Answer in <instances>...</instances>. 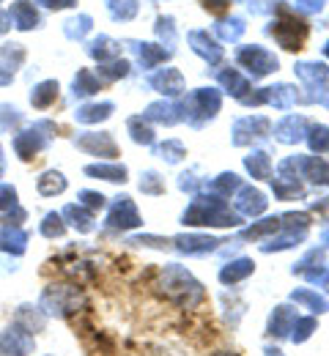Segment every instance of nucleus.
Returning <instances> with one entry per match:
<instances>
[{
  "instance_id": "obj_1",
  "label": "nucleus",
  "mask_w": 329,
  "mask_h": 356,
  "mask_svg": "<svg viewBox=\"0 0 329 356\" xmlns=\"http://www.w3.org/2000/svg\"><path fill=\"white\" fill-rule=\"evenodd\" d=\"M154 288H157L159 296H165L168 302L184 307V310H195V307H200L206 302L203 282L182 264H168V266L159 268Z\"/></svg>"
},
{
  "instance_id": "obj_2",
  "label": "nucleus",
  "mask_w": 329,
  "mask_h": 356,
  "mask_svg": "<svg viewBox=\"0 0 329 356\" xmlns=\"http://www.w3.org/2000/svg\"><path fill=\"white\" fill-rule=\"evenodd\" d=\"M182 222L189 227H236L241 217L231 211V206L220 195H200L189 203Z\"/></svg>"
},
{
  "instance_id": "obj_3",
  "label": "nucleus",
  "mask_w": 329,
  "mask_h": 356,
  "mask_svg": "<svg viewBox=\"0 0 329 356\" xmlns=\"http://www.w3.org/2000/svg\"><path fill=\"white\" fill-rule=\"evenodd\" d=\"M39 307L47 318L66 321L86 307V293L80 291V285L72 282H49L39 296Z\"/></svg>"
},
{
  "instance_id": "obj_4",
  "label": "nucleus",
  "mask_w": 329,
  "mask_h": 356,
  "mask_svg": "<svg viewBox=\"0 0 329 356\" xmlns=\"http://www.w3.org/2000/svg\"><path fill=\"white\" fill-rule=\"evenodd\" d=\"M58 127L52 121H36L31 129H22V132H14V140H11V148L17 154V159L22 162H31L36 159L45 148L49 145V140L55 137Z\"/></svg>"
},
{
  "instance_id": "obj_5",
  "label": "nucleus",
  "mask_w": 329,
  "mask_h": 356,
  "mask_svg": "<svg viewBox=\"0 0 329 356\" xmlns=\"http://www.w3.org/2000/svg\"><path fill=\"white\" fill-rule=\"evenodd\" d=\"M141 211L135 206V200L129 195H118L113 203H110V211H107V220H104V227L113 230V233H127V230H135L141 227Z\"/></svg>"
},
{
  "instance_id": "obj_6",
  "label": "nucleus",
  "mask_w": 329,
  "mask_h": 356,
  "mask_svg": "<svg viewBox=\"0 0 329 356\" xmlns=\"http://www.w3.org/2000/svg\"><path fill=\"white\" fill-rule=\"evenodd\" d=\"M36 351V337L28 334L14 321L0 332V356H31Z\"/></svg>"
},
{
  "instance_id": "obj_7",
  "label": "nucleus",
  "mask_w": 329,
  "mask_h": 356,
  "mask_svg": "<svg viewBox=\"0 0 329 356\" xmlns=\"http://www.w3.org/2000/svg\"><path fill=\"white\" fill-rule=\"evenodd\" d=\"M72 143L88 156H104V159L118 156V143L113 140L110 132H80Z\"/></svg>"
},
{
  "instance_id": "obj_8",
  "label": "nucleus",
  "mask_w": 329,
  "mask_h": 356,
  "mask_svg": "<svg viewBox=\"0 0 329 356\" xmlns=\"http://www.w3.org/2000/svg\"><path fill=\"white\" fill-rule=\"evenodd\" d=\"M28 241H31V236L22 225L8 222L6 217L0 220V252H6L11 258H19V255H25Z\"/></svg>"
},
{
  "instance_id": "obj_9",
  "label": "nucleus",
  "mask_w": 329,
  "mask_h": 356,
  "mask_svg": "<svg viewBox=\"0 0 329 356\" xmlns=\"http://www.w3.org/2000/svg\"><path fill=\"white\" fill-rule=\"evenodd\" d=\"M296 318H299V312H296V307H294L291 302L272 307L269 318H266V334L275 337V340H288V337H291V329H294V323H296Z\"/></svg>"
},
{
  "instance_id": "obj_10",
  "label": "nucleus",
  "mask_w": 329,
  "mask_h": 356,
  "mask_svg": "<svg viewBox=\"0 0 329 356\" xmlns=\"http://www.w3.org/2000/svg\"><path fill=\"white\" fill-rule=\"evenodd\" d=\"M182 255H209V252H217L220 250V238L214 236H206V233H182L170 241Z\"/></svg>"
},
{
  "instance_id": "obj_11",
  "label": "nucleus",
  "mask_w": 329,
  "mask_h": 356,
  "mask_svg": "<svg viewBox=\"0 0 329 356\" xmlns=\"http://www.w3.org/2000/svg\"><path fill=\"white\" fill-rule=\"evenodd\" d=\"M269 134V121L264 115L239 118L234 127V145H250L255 140H264Z\"/></svg>"
},
{
  "instance_id": "obj_12",
  "label": "nucleus",
  "mask_w": 329,
  "mask_h": 356,
  "mask_svg": "<svg viewBox=\"0 0 329 356\" xmlns=\"http://www.w3.org/2000/svg\"><path fill=\"white\" fill-rule=\"evenodd\" d=\"M47 321L49 318L42 312L39 305H28V302H25V305H19V307L14 310V323L22 326V329H25L28 334H33V337L47 329Z\"/></svg>"
},
{
  "instance_id": "obj_13",
  "label": "nucleus",
  "mask_w": 329,
  "mask_h": 356,
  "mask_svg": "<svg viewBox=\"0 0 329 356\" xmlns=\"http://www.w3.org/2000/svg\"><path fill=\"white\" fill-rule=\"evenodd\" d=\"M288 299H291V305L310 310V315H324V312H329V299L324 293H319L316 288H294Z\"/></svg>"
},
{
  "instance_id": "obj_14",
  "label": "nucleus",
  "mask_w": 329,
  "mask_h": 356,
  "mask_svg": "<svg viewBox=\"0 0 329 356\" xmlns=\"http://www.w3.org/2000/svg\"><path fill=\"white\" fill-rule=\"evenodd\" d=\"M236 192H239V195H236V211H239L241 217H258V214L266 211V197H264V192H258V189H252V186H239Z\"/></svg>"
},
{
  "instance_id": "obj_15",
  "label": "nucleus",
  "mask_w": 329,
  "mask_h": 356,
  "mask_svg": "<svg viewBox=\"0 0 329 356\" xmlns=\"http://www.w3.org/2000/svg\"><path fill=\"white\" fill-rule=\"evenodd\" d=\"M294 274H299V277H305L307 282H313V285H319V280L327 274V266H324V250H310L299 264H294L291 268Z\"/></svg>"
},
{
  "instance_id": "obj_16",
  "label": "nucleus",
  "mask_w": 329,
  "mask_h": 356,
  "mask_svg": "<svg viewBox=\"0 0 329 356\" xmlns=\"http://www.w3.org/2000/svg\"><path fill=\"white\" fill-rule=\"evenodd\" d=\"M61 217H63L66 227L72 225L77 233H94L96 230L94 211H91V209H86L83 203H69V206L61 211Z\"/></svg>"
},
{
  "instance_id": "obj_17",
  "label": "nucleus",
  "mask_w": 329,
  "mask_h": 356,
  "mask_svg": "<svg viewBox=\"0 0 329 356\" xmlns=\"http://www.w3.org/2000/svg\"><path fill=\"white\" fill-rule=\"evenodd\" d=\"M255 274V264H252V258H236L231 264H225V266L220 268V282L225 285V288H234L239 282H244L247 277H252Z\"/></svg>"
},
{
  "instance_id": "obj_18",
  "label": "nucleus",
  "mask_w": 329,
  "mask_h": 356,
  "mask_svg": "<svg viewBox=\"0 0 329 356\" xmlns=\"http://www.w3.org/2000/svg\"><path fill=\"white\" fill-rule=\"evenodd\" d=\"M305 127H307V124H305V118H302V115H285L280 124L275 127V137H278L280 143H285V145L299 143V140L307 134Z\"/></svg>"
},
{
  "instance_id": "obj_19",
  "label": "nucleus",
  "mask_w": 329,
  "mask_h": 356,
  "mask_svg": "<svg viewBox=\"0 0 329 356\" xmlns=\"http://www.w3.org/2000/svg\"><path fill=\"white\" fill-rule=\"evenodd\" d=\"M8 17H11V22H14L19 31H31V28L39 25V14H36V8H33L31 0H14Z\"/></svg>"
},
{
  "instance_id": "obj_20",
  "label": "nucleus",
  "mask_w": 329,
  "mask_h": 356,
  "mask_svg": "<svg viewBox=\"0 0 329 356\" xmlns=\"http://www.w3.org/2000/svg\"><path fill=\"white\" fill-rule=\"evenodd\" d=\"M83 173L91 178L110 181V184H124L127 176H129V170H127L124 165H118V162H96V165H88Z\"/></svg>"
},
{
  "instance_id": "obj_21",
  "label": "nucleus",
  "mask_w": 329,
  "mask_h": 356,
  "mask_svg": "<svg viewBox=\"0 0 329 356\" xmlns=\"http://www.w3.org/2000/svg\"><path fill=\"white\" fill-rule=\"evenodd\" d=\"M66 186H69V181H66V176H63L61 170H45L42 176L36 178V189H39V195H42V197L63 195V192H66Z\"/></svg>"
},
{
  "instance_id": "obj_22",
  "label": "nucleus",
  "mask_w": 329,
  "mask_h": 356,
  "mask_svg": "<svg viewBox=\"0 0 329 356\" xmlns=\"http://www.w3.org/2000/svg\"><path fill=\"white\" fill-rule=\"evenodd\" d=\"M113 102H94V104H83L77 113H74V118L80 121V124H99V121H107L110 115H113Z\"/></svg>"
},
{
  "instance_id": "obj_23",
  "label": "nucleus",
  "mask_w": 329,
  "mask_h": 356,
  "mask_svg": "<svg viewBox=\"0 0 329 356\" xmlns=\"http://www.w3.org/2000/svg\"><path fill=\"white\" fill-rule=\"evenodd\" d=\"M319 332V318L316 315H299L296 318V323H294V329H291V343L294 346H305L313 334Z\"/></svg>"
},
{
  "instance_id": "obj_24",
  "label": "nucleus",
  "mask_w": 329,
  "mask_h": 356,
  "mask_svg": "<svg viewBox=\"0 0 329 356\" xmlns=\"http://www.w3.org/2000/svg\"><path fill=\"white\" fill-rule=\"evenodd\" d=\"M55 99H58V83H55V80H45V83H39L36 88L31 90V104H33L36 110L52 107Z\"/></svg>"
},
{
  "instance_id": "obj_25",
  "label": "nucleus",
  "mask_w": 329,
  "mask_h": 356,
  "mask_svg": "<svg viewBox=\"0 0 329 356\" xmlns=\"http://www.w3.org/2000/svg\"><path fill=\"white\" fill-rule=\"evenodd\" d=\"M244 168L250 170L252 178H269L272 176V156L266 151H252L250 156H244Z\"/></svg>"
},
{
  "instance_id": "obj_26",
  "label": "nucleus",
  "mask_w": 329,
  "mask_h": 356,
  "mask_svg": "<svg viewBox=\"0 0 329 356\" xmlns=\"http://www.w3.org/2000/svg\"><path fill=\"white\" fill-rule=\"evenodd\" d=\"M127 132L132 134V140H135L138 145H151V143H154V129H151V124H148L143 115H132V118L127 121Z\"/></svg>"
},
{
  "instance_id": "obj_27",
  "label": "nucleus",
  "mask_w": 329,
  "mask_h": 356,
  "mask_svg": "<svg viewBox=\"0 0 329 356\" xmlns=\"http://www.w3.org/2000/svg\"><path fill=\"white\" fill-rule=\"evenodd\" d=\"M280 230V217H269V220H264V222H255L250 225V227H244L241 230V238H247V241H261L264 236H272V233H278Z\"/></svg>"
},
{
  "instance_id": "obj_28",
  "label": "nucleus",
  "mask_w": 329,
  "mask_h": 356,
  "mask_svg": "<svg viewBox=\"0 0 329 356\" xmlns=\"http://www.w3.org/2000/svg\"><path fill=\"white\" fill-rule=\"evenodd\" d=\"M154 156L165 159L168 165H176V162H182V159L187 156V151H184V145H182L179 140H165V143H159V145L154 148Z\"/></svg>"
},
{
  "instance_id": "obj_29",
  "label": "nucleus",
  "mask_w": 329,
  "mask_h": 356,
  "mask_svg": "<svg viewBox=\"0 0 329 356\" xmlns=\"http://www.w3.org/2000/svg\"><path fill=\"white\" fill-rule=\"evenodd\" d=\"M151 86L159 90V93H168V96H176V93H182V77L176 74V72H162V74H157V77H151Z\"/></svg>"
},
{
  "instance_id": "obj_30",
  "label": "nucleus",
  "mask_w": 329,
  "mask_h": 356,
  "mask_svg": "<svg viewBox=\"0 0 329 356\" xmlns=\"http://www.w3.org/2000/svg\"><path fill=\"white\" fill-rule=\"evenodd\" d=\"M39 233H42L45 238H63V233H66V222H63V217H61L58 211L45 214V220H42V225H39Z\"/></svg>"
},
{
  "instance_id": "obj_31",
  "label": "nucleus",
  "mask_w": 329,
  "mask_h": 356,
  "mask_svg": "<svg viewBox=\"0 0 329 356\" xmlns=\"http://www.w3.org/2000/svg\"><path fill=\"white\" fill-rule=\"evenodd\" d=\"M74 96H80V99H86V96H94L96 90H99V80L94 77V72H88V69H83L77 77H74Z\"/></svg>"
},
{
  "instance_id": "obj_32",
  "label": "nucleus",
  "mask_w": 329,
  "mask_h": 356,
  "mask_svg": "<svg viewBox=\"0 0 329 356\" xmlns=\"http://www.w3.org/2000/svg\"><path fill=\"white\" fill-rule=\"evenodd\" d=\"M22 113L14 104H0V132H17V127L22 124Z\"/></svg>"
},
{
  "instance_id": "obj_33",
  "label": "nucleus",
  "mask_w": 329,
  "mask_h": 356,
  "mask_svg": "<svg viewBox=\"0 0 329 356\" xmlns=\"http://www.w3.org/2000/svg\"><path fill=\"white\" fill-rule=\"evenodd\" d=\"M0 58H3V69L6 72H14L25 60V49H22V44H3Z\"/></svg>"
},
{
  "instance_id": "obj_34",
  "label": "nucleus",
  "mask_w": 329,
  "mask_h": 356,
  "mask_svg": "<svg viewBox=\"0 0 329 356\" xmlns=\"http://www.w3.org/2000/svg\"><path fill=\"white\" fill-rule=\"evenodd\" d=\"M305 137H307L310 148H313V151H319V154H324V151L329 148V127H324V124L310 127V132L305 134Z\"/></svg>"
},
{
  "instance_id": "obj_35",
  "label": "nucleus",
  "mask_w": 329,
  "mask_h": 356,
  "mask_svg": "<svg viewBox=\"0 0 329 356\" xmlns=\"http://www.w3.org/2000/svg\"><path fill=\"white\" fill-rule=\"evenodd\" d=\"M141 192L143 195H162L165 192V178L157 170H145L141 176Z\"/></svg>"
},
{
  "instance_id": "obj_36",
  "label": "nucleus",
  "mask_w": 329,
  "mask_h": 356,
  "mask_svg": "<svg viewBox=\"0 0 329 356\" xmlns=\"http://www.w3.org/2000/svg\"><path fill=\"white\" fill-rule=\"evenodd\" d=\"M14 206H19V192H17V186L0 181V214H8Z\"/></svg>"
},
{
  "instance_id": "obj_37",
  "label": "nucleus",
  "mask_w": 329,
  "mask_h": 356,
  "mask_svg": "<svg viewBox=\"0 0 329 356\" xmlns=\"http://www.w3.org/2000/svg\"><path fill=\"white\" fill-rule=\"evenodd\" d=\"M241 186V181L236 173H223V176L214 178V184H211V189H214V195H220V197H225V195H231Z\"/></svg>"
},
{
  "instance_id": "obj_38",
  "label": "nucleus",
  "mask_w": 329,
  "mask_h": 356,
  "mask_svg": "<svg viewBox=\"0 0 329 356\" xmlns=\"http://www.w3.org/2000/svg\"><path fill=\"white\" fill-rule=\"evenodd\" d=\"M77 203H83V206L91 209V211H99V209L107 206V197H104L102 192H94V189H80V192H77Z\"/></svg>"
},
{
  "instance_id": "obj_39",
  "label": "nucleus",
  "mask_w": 329,
  "mask_h": 356,
  "mask_svg": "<svg viewBox=\"0 0 329 356\" xmlns=\"http://www.w3.org/2000/svg\"><path fill=\"white\" fill-rule=\"evenodd\" d=\"M129 244L154 247V250H168V247H170V241H168V238H159V236H135V238H129Z\"/></svg>"
},
{
  "instance_id": "obj_40",
  "label": "nucleus",
  "mask_w": 329,
  "mask_h": 356,
  "mask_svg": "<svg viewBox=\"0 0 329 356\" xmlns=\"http://www.w3.org/2000/svg\"><path fill=\"white\" fill-rule=\"evenodd\" d=\"M99 74H102V77H107V80H118V77H127V74H129V63H127V60H121V63L104 66V69H99Z\"/></svg>"
},
{
  "instance_id": "obj_41",
  "label": "nucleus",
  "mask_w": 329,
  "mask_h": 356,
  "mask_svg": "<svg viewBox=\"0 0 329 356\" xmlns=\"http://www.w3.org/2000/svg\"><path fill=\"white\" fill-rule=\"evenodd\" d=\"M39 3H45L49 8H63V6H72L74 0H39Z\"/></svg>"
},
{
  "instance_id": "obj_42",
  "label": "nucleus",
  "mask_w": 329,
  "mask_h": 356,
  "mask_svg": "<svg viewBox=\"0 0 329 356\" xmlns=\"http://www.w3.org/2000/svg\"><path fill=\"white\" fill-rule=\"evenodd\" d=\"M8 28H11V17L6 11H0V33H6Z\"/></svg>"
},
{
  "instance_id": "obj_43",
  "label": "nucleus",
  "mask_w": 329,
  "mask_h": 356,
  "mask_svg": "<svg viewBox=\"0 0 329 356\" xmlns=\"http://www.w3.org/2000/svg\"><path fill=\"white\" fill-rule=\"evenodd\" d=\"M264 356H285V351L278 346H264Z\"/></svg>"
},
{
  "instance_id": "obj_44",
  "label": "nucleus",
  "mask_w": 329,
  "mask_h": 356,
  "mask_svg": "<svg viewBox=\"0 0 329 356\" xmlns=\"http://www.w3.org/2000/svg\"><path fill=\"white\" fill-rule=\"evenodd\" d=\"M11 80H14V74L6 72V69H0V88H3V86H11Z\"/></svg>"
},
{
  "instance_id": "obj_45",
  "label": "nucleus",
  "mask_w": 329,
  "mask_h": 356,
  "mask_svg": "<svg viewBox=\"0 0 329 356\" xmlns=\"http://www.w3.org/2000/svg\"><path fill=\"white\" fill-rule=\"evenodd\" d=\"M6 173V151H3V143H0V178Z\"/></svg>"
},
{
  "instance_id": "obj_46",
  "label": "nucleus",
  "mask_w": 329,
  "mask_h": 356,
  "mask_svg": "<svg viewBox=\"0 0 329 356\" xmlns=\"http://www.w3.org/2000/svg\"><path fill=\"white\" fill-rule=\"evenodd\" d=\"M214 356H239L236 351H220V354H214Z\"/></svg>"
},
{
  "instance_id": "obj_47",
  "label": "nucleus",
  "mask_w": 329,
  "mask_h": 356,
  "mask_svg": "<svg viewBox=\"0 0 329 356\" xmlns=\"http://www.w3.org/2000/svg\"><path fill=\"white\" fill-rule=\"evenodd\" d=\"M324 241H327V244H329V233H327V236H324Z\"/></svg>"
},
{
  "instance_id": "obj_48",
  "label": "nucleus",
  "mask_w": 329,
  "mask_h": 356,
  "mask_svg": "<svg viewBox=\"0 0 329 356\" xmlns=\"http://www.w3.org/2000/svg\"><path fill=\"white\" fill-rule=\"evenodd\" d=\"M45 356H52V354H45Z\"/></svg>"
}]
</instances>
